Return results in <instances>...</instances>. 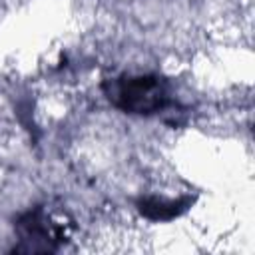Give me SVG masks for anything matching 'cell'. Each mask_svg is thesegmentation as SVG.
I'll list each match as a JSON object with an SVG mask.
<instances>
[{
	"mask_svg": "<svg viewBox=\"0 0 255 255\" xmlns=\"http://www.w3.org/2000/svg\"><path fill=\"white\" fill-rule=\"evenodd\" d=\"M104 94L114 108L135 116H153L171 104V88L157 74L110 78L104 84Z\"/></svg>",
	"mask_w": 255,
	"mask_h": 255,
	"instance_id": "cell-1",
	"label": "cell"
},
{
	"mask_svg": "<svg viewBox=\"0 0 255 255\" xmlns=\"http://www.w3.org/2000/svg\"><path fill=\"white\" fill-rule=\"evenodd\" d=\"M18 233L22 235V241H36L44 243V249H52V241H60L62 233L56 225H48V219L42 209L28 211L18 221Z\"/></svg>",
	"mask_w": 255,
	"mask_h": 255,
	"instance_id": "cell-2",
	"label": "cell"
},
{
	"mask_svg": "<svg viewBox=\"0 0 255 255\" xmlns=\"http://www.w3.org/2000/svg\"><path fill=\"white\" fill-rule=\"evenodd\" d=\"M191 205L189 197H179V199H163V197H143L137 207L139 213L151 221H169L181 215L187 207Z\"/></svg>",
	"mask_w": 255,
	"mask_h": 255,
	"instance_id": "cell-3",
	"label": "cell"
}]
</instances>
